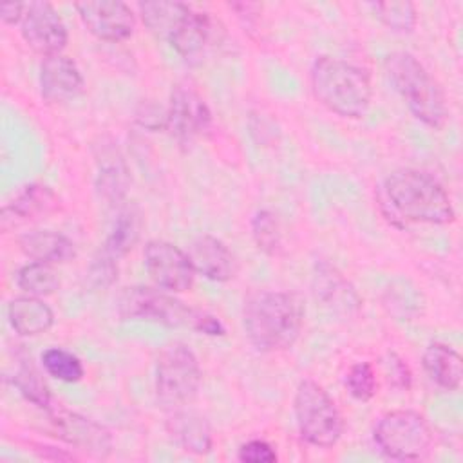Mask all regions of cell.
I'll list each match as a JSON object with an SVG mask.
<instances>
[{
  "instance_id": "6da1fadb",
  "label": "cell",
  "mask_w": 463,
  "mask_h": 463,
  "mask_svg": "<svg viewBox=\"0 0 463 463\" xmlns=\"http://www.w3.org/2000/svg\"><path fill=\"white\" fill-rule=\"evenodd\" d=\"M306 306L298 293L257 289L242 307V326L250 344L260 353L289 349L300 336Z\"/></svg>"
},
{
  "instance_id": "7a4b0ae2",
  "label": "cell",
  "mask_w": 463,
  "mask_h": 463,
  "mask_svg": "<svg viewBox=\"0 0 463 463\" xmlns=\"http://www.w3.org/2000/svg\"><path fill=\"white\" fill-rule=\"evenodd\" d=\"M309 81L317 101L340 118L358 119L371 107V78L362 67L351 61L318 56L311 65Z\"/></svg>"
},
{
  "instance_id": "3957f363",
  "label": "cell",
  "mask_w": 463,
  "mask_h": 463,
  "mask_svg": "<svg viewBox=\"0 0 463 463\" xmlns=\"http://www.w3.org/2000/svg\"><path fill=\"white\" fill-rule=\"evenodd\" d=\"M383 197L391 210L403 221L427 224H450L456 212L447 190L432 175L402 168L383 181Z\"/></svg>"
},
{
  "instance_id": "277c9868",
  "label": "cell",
  "mask_w": 463,
  "mask_h": 463,
  "mask_svg": "<svg viewBox=\"0 0 463 463\" xmlns=\"http://www.w3.org/2000/svg\"><path fill=\"white\" fill-rule=\"evenodd\" d=\"M118 313L123 320H145L166 327H188L208 336L224 335V326L217 317L181 302L161 288H125L118 297Z\"/></svg>"
},
{
  "instance_id": "5b68a950",
  "label": "cell",
  "mask_w": 463,
  "mask_h": 463,
  "mask_svg": "<svg viewBox=\"0 0 463 463\" xmlns=\"http://www.w3.org/2000/svg\"><path fill=\"white\" fill-rule=\"evenodd\" d=\"M383 69L411 114L434 130L443 128L449 118L447 99L425 65L407 51H394L385 56Z\"/></svg>"
},
{
  "instance_id": "8992f818",
  "label": "cell",
  "mask_w": 463,
  "mask_h": 463,
  "mask_svg": "<svg viewBox=\"0 0 463 463\" xmlns=\"http://www.w3.org/2000/svg\"><path fill=\"white\" fill-rule=\"evenodd\" d=\"M203 371L195 353L183 342L165 345L156 362V396L163 409L188 407L199 394Z\"/></svg>"
},
{
  "instance_id": "52a82bcc",
  "label": "cell",
  "mask_w": 463,
  "mask_h": 463,
  "mask_svg": "<svg viewBox=\"0 0 463 463\" xmlns=\"http://www.w3.org/2000/svg\"><path fill=\"white\" fill-rule=\"evenodd\" d=\"M293 412L300 438L306 443L329 449L342 438L344 418L335 400L315 380L306 378L297 385Z\"/></svg>"
},
{
  "instance_id": "ba28073f",
  "label": "cell",
  "mask_w": 463,
  "mask_h": 463,
  "mask_svg": "<svg viewBox=\"0 0 463 463\" xmlns=\"http://www.w3.org/2000/svg\"><path fill=\"white\" fill-rule=\"evenodd\" d=\"M382 454L396 461L425 459L432 447V430L423 414L411 409L385 412L373 430Z\"/></svg>"
},
{
  "instance_id": "9c48e42d",
  "label": "cell",
  "mask_w": 463,
  "mask_h": 463,
  "mask_svg": "<svg viewBox=\"0 0 463 463\" xmlns=\"http://www.w3.org/2000/svg\"><path fill=\"white\" fill-rule=\"evenodd\" d=\"M212 125V112L204 98L188 85H175L166 107V128L179 145H190Z\"/></svg>"
},
{
  "instance_id": "30bf717a",
  "label": "cell",
  "mask_w": 463,
  "mask_h": 463,
  "mask_svg": "<svg viewBox=\"0 0 463 463\" xmlns=\"http://www.w3.org/2000/svg\"><path fill=\"white\" fill-rule=\"evenodd\" d=\"M145 269L152 282L172 293H181L192 288L195 269L188 253L168 241H148L143 251Z\"/></svg>"
},
{
  "instance_id": "8fae6325",
  "label": "cell",
  "mask_w": 463,
  "mask_h": 463,
  "mask_svg": "<svg viewBox=\"0 0 463 463\" xmlns=\"http://www.w3.org/2000/svg\"><path fill=\"white\" fill-rule=\"evenodd\" d=\"M18 25L25 43L43 58L61 54L69 42L67 25L49 2L25 4V11Z\"/></svg>"
},
{
  "instance_id": "7c38bea8",
  "label": "cell",
  "mask_w": 463,
  "mask_h": 463,
  "mask_svg": "<svg viewBox=\"0 0 463 463\" xmlns=\"http://www.w3.org/2000/svg\"><path fill=\"white\" fill-rule=\"evenodd\" d=\"M47 414H49L54 436H58L61 441L94 458L105 459L110 456L112 436L103 425L78 412L61 409L58 405H52L47 411Z\"/></svg>"
},
{
  "instance_id": "4fadbf2b",
  "label": "cell",
  "mask_w": 463,
  "mask_h": 463,
  "mask_svg": "<svg viewBox=\"0 0 463 463\" xmlns=\"http://www.w3.org/2000/svg\"><path fill=\"white\" fill-rule=\"evenodd\" d=\"M74 9L87 31L98 40L123 42L134 33L136 16L130 5L121 0L76 2Z\"/></svg>"
},
{
  "instance_id": "5bb4252c",
  "label": "cell",
  "mask_w": 463,
  "mask_h": 463,
  "mask_svg": "<svg viewBox=\"0 0 463 463\" xmlns=\"http://www.w3.org/2000/svg\"><path fill=\"white\" fill-rule=\"evenodd\" d=\"M311 289L317 302L338 317H353L362 307V298L344 273L327 260H317L311 275Z\"/></svg>"
},
{
  "instance_id": "9a60e30c",
  "label": "cell",
  "mask_w": 463,
  "mask_h": 463,
  "mask_svg": "<svg viewBox=\"0 0 463 463\" xmlns=\"http://www.w3.org/2000/svg\"><path fill=\"white\" fill-rule=\"evenodd\" d=\"M81 71L71 56L54 54L40 65V92L47 103H67L83 92Z\"/></svg>"
},
{
  "instance_id": "2e32d148",
  "label": "cell",
  "mask_w": 463,
  "mask_h": 463,
  "mask_svg": "<svg viewBox=\"0 0 463 463\" xmlns=\"http://www.w3.org/2000/svg\"><path fill=\"white\" fill-rule=\"evenodd\" d=\"M219 24L208 14L199 11H190L183 24L170 36L168 43L172 49L186 61H201L203 56L219 42L221 29Z\"/></svg>"
},
{
  "instance_id": "e0dca14e",
  "label": "cell",
  "mask_w": 463,
  "mask_h": 463,
  "mask_svg": "<svg viewBox=\"0 0 463 463\" xmlns=\"http://www.w3.org/2000/svg\"><path fill=\"white\" fill-rule=\"evenodd\" d=\"M58 206L60 199L49 186L40 183L27 184L2 208L0 228L2 232L14 230L18 224L52 213Z\"/></svg>"
},
{
  "instance_id": "ac0fdd59",
  "label": "cell",
  "mask_w": 463,
  "mask_h": 463,
  "mask_svg": "<svg viewBox=\"0 0 463 463\" xmlns=\"http://www.w3.org/2000/svg\"><path fill=\"white\" fill-rule=\"evenodd\" d=\"M188 259L195 273L213 282H226L235 277L237 262L230 248L210 233L197 235L188 246Z\"/></svg>"
},
{
  "instance_id": "d6986e66",
  "label": "cell",
  "mask_w": 463,
  "mask_h": 463,
  "mask_svg": "<svg viewBox=\"0 0 463 463\" xmlns=\"http://www.w3.org/2000/svg\"><path fill=\"white\" fill-rule=\"evenodd\" d=\"M166 430L170 438L186 452L195 456H204L213 447V434L210 421L194 409H175L168 411Z\"/></svg>"
},
{
  "instance_id": "ffe728a7",
  "label": "cell",
  "mask_w": 463,
  "mask_h": 463,
  "mask_svg": "<svg viewBox=\"0 0 463 463\" xmlns=\"http://www.w3.org/2000/svg\"><path fill=\"white\" fill-rule=\"evenodd\" d=\"M7 320L16 335L36 336L52 327L54 313L40 297L22 295L9 302Z\"/></svg>"
},
{
  "instance_id": "44dd1931",
  "label": "cell",
  "mask_w": 463,
  "mask_h": 463,
  "mask_svg": "<svg viewBox=\"0 0 463 463\" xmlns=\"http://www.w3.org/2000/svg\"><path fill=\"white\" fill-rule=\"evenodd\" d=\"M20 250L31 259L47 264L67 262L76 255L74 242L54 230H31L18 237Z\"/></svg>"
},
{
  "instance_id": "7402d4cb",
  "label": "cell",
  "mask_w": 463,
  "mask_h": 463,
  "mask_svg": "<svg viewBox=\"0 0 463 463\" xmlns=\"http://www.w3.org/2000/svg\"><path fill=\"white\" fill-rule=\"evenodd\" d=\"M421 365L429 378L445 391H458L463 380L461 354L441 342H432L421 354Z\"/></svg>"
},
{
  "instance_id": "603a6c76",
  "label": "cell",
  "mask_w": 463,
  "mask_h": 463,
  "mask_svg": "<svg viewBox=\"0 0 463 463\" xmlns=\"http://www.w3.org/2000/svg\"><path fill=\"white\" fill-rule=\"evenodd\" d=\"M96 163H98L96 186L99 195L105 201L118 204L119 201H123L130 183L128 168L123 157L116 148L101 146L99 154H96Z\"/></svg>"
},
{
  "instance_id": "cb8c5ba5",
  "label": "cell",
  "mask_w": 463,
  "mask_h": 463,
  "mask_svg": "<svg viewBox=\"0 0 463 463\" xmlns=\"http://www.w3.org/2000/svg\"><path fill=\"white\" fill-rule=\"evenodd\" d=\"M139 14L146 29L161 38L170 40V36L175 33V29L183 24V20L190 14V7L183 2H139L137 4Z\"/></svg>"
},
{
  "instance_id": "d4e9b609",
  "label": "cell",
  "mask_w": 463,
  "mask_h": 463,
  "mask_svg": "<svg viewBox=\"0 0 463 463\" xmlns=\"http://www.w3.org/2000/svg\"><path fill=\"white\" fill-rule=\"evenodd\" d=\"M139 233H141V213L136 206H127L118 213L101 251L112 257L114 260H118L136 246Z\"/></svg>"
},
{
  "instance_id": "484cf974",
  "label": "cell",
  "mask_w": 463,
  "mask_h": 463,
  "mask_svg": "<svg viewBox=\"0 0 463 463\" xmlns=\"http://www.w3.org/2000/svg\"><path fill=\"white\" fill-rule=\"evenodd\" d=\"M13 383L36 407H40L43 411H49L52 407L49 387H47L45 380L42 378L40 371L34 367L31 358H27V356L18 358Z\"/></svg>"
},
{
  "instance_id": "4316f807",
  "label": "cell",
  "mask_w": 463,
  "mask_h": 463,
  "mask_svg": "<svg viewBox=\"0 0 463 463\" xmlns=\"http://www.w3.org/2000/svg\"><path fill=\"white\" fill-rule=\"evenodd\" d=\"M16 284L25 295L42 298L52 295L60 288V277L54 269V264L31 260L18 269Z\"/></svg>"
},
{
  "instance_id": "83f0119b",
  "label": "cell",
  "mask_w": 463,
  "mask_h": 463,
  "mask_svg": "<svg viewBox=\"0 0 463 463\" xmlns=\"http://www.w3.org/2000/svg\"><path fill=\"white\" fill-rule=\"evenodd\" d=\"M374 16L394 33H412L418 24V11L412 2L389 0L371 4Z\"/></svg>"
},
{
  "instance_id": "f1b7e54d",
  "label": "cell",
  "mask_w": 463,
  "mask_h": 463,
  "mask_svg": "<svg viewBox=\"0 0 463 463\" xmlns=\"http://www.w3.org/2000/svg\"><path fill=\"white\" fill-rule=\"evenodd\" d=\"M251 235L260 251L266 255H279L284 248L282 226L277 215L269 210H259L251 219Z\"/></svg>"
},
{
  "instance_id": "f546056e",
  "label": "cell",
  "mask_w": 463,
  "mask_h": 463,
  "mask_svg": "<svg viewBox=\"0 0 463 463\" xmlns=\"http://www.w3.org/2000/svg\"><path fill=\"white\" fill-rule=\"evenodd\" d=\"M42 364L49 376L65 383H76L85 374L81 360L74 353L61 347L47 349L42 354Z\"/></svg>"
},
{
  "instance_id": "4dcf8cb0",
  "label": "cell",
  "mask_w": 463,
  "mask_h": 463,
  "mask_svg": "<svg viewBox=\"0 0 463 463\" xmlns=\"http://www.w3.org/2000/svg\"><path fill=\"white\" fill-rule=\"evenodd\" d=\"M345 387L349 394L358 402H369L378 389L374 369L369 362H356L349 367L345 376Z\"/></svg>"
},
{
  "instance_id": "1f68e13d",
  "label": "cell",
  "mask_w": 463,
  "mask_h": 463,
  "mask_svg": "<svg viewBox=\"0 0 463 463\" xmlns=\"http://www.w3.org/2000/svg\"><path fill=\"white\" fill-rule=\"evenodd\" d=\"M118 279V260L99 251L89 266V280L94 288H107Z\"/></svg>"
},
{
  "instance_id": "d6a6232c",
  "label": "cell",
  "mask_w": 463,
  "mask_h": 463,
  "mask_svg": "<svg viewBox=\"0 0 463 463\" xmlns=\"http://www.w3.org/2000/svg\"><path fill=\"white\" fill-rule=\"evenodd\" d=\"M237 458L244 463H273L277 461V452L264 439H250L241 445Z\"/></svg>"
},
{
  "instance_id": "836d02e7",
  "label": "cell",
  "mask_w": 463,
  "mask_h": 463,
  "mask_svg": "<svg viewBox=\"0 0 463 463\" xmlns=\"http://www.w3.org/2000/svg\"><path fill=\"white\" fill-rule=\"evenodd\" d=\"M387 365H389V382L400 389H409L411 387V371H409L407 364L392 353Z\"/></svg>"
},
{
  "instance_id": "e575fe53",
  "label": "cell",
  "mask_w": 463,
  "mask_h": 463,
  "mask_svg": "<svg viewBox=\"0 0 463 463\" xmlns=\"http://www.w3.org/2000/svg\"><path fill=\"white\" fill-rule=\"evenodd\" d=\"M25 11V4H4L0 5V18L7 25L20 24Z\"/></svg>"
}]
</instances>
